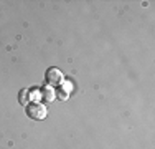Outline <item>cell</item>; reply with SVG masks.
<instances>
[{
  "label": "cell",
  "instance_id": "4",
  "mask_svg": "<svg viewBox=\"0 0 155 149\" xmlns=\"http://www.w3.org/2000/svg\"><path fill=\"white\" fill-rule=\"evenodd\" d=\"M18 103H20L23 108L30 104V89L23 88V89H20V91H18Z\"/></svg>",
  "mask_w": 155,
  "mask_h": 149
},
{
  "label": "cell",
  "instance_id": "1",
  "mask_svg": "<svg viewBox=\"0 0 155 149\" xmlns=\"http://www.w3.org/2000/svg\"><path fill=\"white\" fill-rule=\"evenodd\" d=\"M25 113H27L28 118L40 121V119L46 118V106L41 103H30L28 106H25Z\"/></svg>",
  "mask_w": 155,
  "mask_h": 149
},
{
  "label": "cell",
  "instance_id": "5",
  "mask_svg": "<svg viewBox=\"0 0 155 149\" xmlns=\"http://www.w3.org/2000/svg\"><path fill=\"white\" fill-rule=\"evenodd\" d=\"M56 98H58V99H61V101H66V99L69 98L68 89H66V88H63V86H60V88L56 89Z\"/></svg>",
  "mask_w": 155,
  "mask_h": 149
},
{
  "label": "cell",
  "instance_id": "6",
  "mask_svg": "<svg viewBox=\"0 0 155 149\" xmlns=\"http://www.w3.org/2000/svg\"><path fill=\"white\" fill-rule=\"evenodd\" d=\"M40 99H41V91H40L38 88L30 89V101H33V103H40Z\"/></svg>",
  "mask_w": 155,
  "mask_h": 149
},
{
  "label": "cell",
  "instance_id": "3",
  "mask_svg": "<svg viewBox=\"0 0 155 149\" xmlns=\"http://www.w3.org/2000/svg\"><path fill=\"white\" fill-rule=\"evenodd\" d=\"M40 91H41V98L48 103H53L54 99H56V91H54V88L48 86V85H45Z\"/></svg>",
  "mask_w": 155,
  "mask_h": 149
},
{
  "label": "cell",
  "instance_id": "2",
  "mask_svg": "<svg viewBox=\"0 0 155 149\" xmlns=\"http://www.w3.org/2000/svg\"><path fill=\"white\" fill-rule=\"evenodd\" d=\"M45 81L48 86L54 88V86H61L63 83H64V76H63L61 70L54 68V66H51V68L46 70L45 73Z\"/></svg>",
  "mask_w": 155,
  "mask_h": 149
}]
</instances>
